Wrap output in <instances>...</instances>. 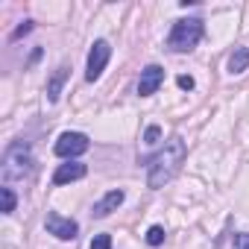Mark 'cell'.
Listing matches in <instances>:
<instances>
[{
    "label": "cell",
    "instance_id": "obj_10",
    "mask_svg": "<svg viewBox=\"0 0 249 249\" xmlns=\"http://www.w3.org/2000/svg\"><path fill=\"white\" fill-rule=\"evenodd\" d=\"M65 79H68V65H59V68L53 71V76L47 79V100H50V103H56V100H59Z\"/></svg>",
    "mask_w": 249,
    "mask_h": 249
},
{
    "label": "cell",
    "instance_id": "obj_6",
    "mask_svg": "<svg viewBox=\"0 0 249 249\" xmlns=\"http://www.w3.org/2000/svg\"><path fill=\"white\" fill-rule=\"evenodd\" d=\"M44 226H47V231H50L53 237H59V240H73V237H76V231H79L76 220L62 217V214H56V211H50V214H47Z\"/></svg>",
    "mask_w": 249,
    "mask_h": 249
},
{
    "label": "cell",
    "instance_id": "obj_11",
    "mask_svg": "<svg viewBox=\"0 0 249 249\" xmlns=\"http://www.w3.org/2000/svg\"><path fill=\"white\" fill-rule=\"evenodd\" d=\"M249 68V47H234L229 56V73H243Z\"/></svg>",
    "mask_w": 249,
    "mask_h": 249
},
{
    "label": "cell",
    "instance_id": "obj_9",
    "mask_svg": "<svg viewBox=\"0 0 249 249\" xmlns=\"http://www.w3.org/2000/svg\"><path fill=\"white\" fill-rule=\"evenodd\" d=\"M123 199H126V194H123L120 188H117V191H108V194L94 205V211H91V214H94V217H108L111 211H117V208L123 205Z\"/></svg>",
    "mask_w": 249,
    "mask_h": 249
},
{
    "label": "cell",
    "instance_id": "obj_15",
    "mask_svg": "<svg viewBox=\"0 0 249 249\" xmlns=\"http://www.w3.org/2000/svg\"><path fill=\"white\" fill-rule=\"evenodd\" d=\"M91 249H111V237L108 234H97L91 240Z\"/></svg>",
    "mask_w": 249,
    "mask_h": 249
},
{
    "label": "cell",
    "instance_id": "obj_16",
    "mask_svg": "<svg viewBox=\"0 0 249 249\" xmlns=\"http://www.w3.org/2000/svg\"><path fill=\"white\" fill-rule=\"evenodd\" d=\"M27 33H33V21H24V24L12 33V41H18V38H21V36H27Z\"/></svg>",
    "mask_w": 249,
    "mask_h": 249
},
{
    "label": "cell",
    "instance_id": "obj_2",
    "mask_svg": "<svg viewBox=\"0 0 249 249\" xmlns=\"http://www.w3.org/2000/svg\"><path fill=\"white\" fill-rule=\"evenodd\" d=\"M0 170H3V179L6 182H21L27 179L33 170H36V159H33V150L27 141H15L6 147L3 153V164H0Z\"/></svg>",
    "mask_w": 249,
    "mask_h": 249
},
{
    "label": "cell",
    "instance_id": "obj_5",
    "mask_svg": "<svg viewBox=\"0 0 249 249\" xmlns=\"http://www.w3.org/2000/svg\"><path fill=\"white\" fill-rule=\"evenodd\" d=\"M88 147H91L88 135H82V132H62L53 150H56V156H62V159H76V156H82Z\"/></svg>",
    "mask_w": 249,
    "mask_h": 249
},
{
    "label": "cell",
    "instance_id": "obj_12",
    "mask_svg": "<svg viewBox=\"0 0 249 249\" xmlns=\"http://www.w3.org/2000/svg\"><path fill=\"white\" fill-rule=\"evenodd\" d=\"M0 196H3V214H12L15 211V194H12V188L6 185V188H0Z\"/></svg>",
    "mask_w": 249,
    "mask_h": 249
},
{
    "label": "cell",
    "instance_id": "obj_1",
    "mask_svg": "<svg viewBox=\"0 0 249 249\" xmlns=\"http://www.w3.org/2000/svg\"><path fill=\"white\" fill-rule=\"evenodd\" d=\"M185 156H188L185 141H182L179 135L167 138L164 147H161L153 159H147V185H150V188H164V185L179 173V167L185 164Z\"/></svg>",
    "mask_w": 249,
    "mask_h": 249
},
{
    "label": "cell",
    "instance_id": "obj_13",
    "mask_svg": "<svg viewBox=\"0 0 249 249\" xmlns=\"http://www.w3.org/2000/svg\"><path fill=\"white\" fill-rule=\"evenodd\" d=\"M147 243H150V246H161V243H164V229H161V226H150Z\"/></svg>",
    "mask_w": 249,
    "mask_h": 249
},
{
    "label": "cell",
    "instance_id": "obj_14",
    "mask_svg": "<svg viewBox=\"0 0 249 249\" xmlns=\"http://www.w3.org/2000/svg\"><path fill=\"white\" fill-rule=\"evenodd\" d=\"M159 138H161V129L159 126H147V132H144V144H159Z\"/></svg>",
    "mask_w": 249,
    "mask_h": 249
},
{
    "label": "cell",
    "instance_id": "obj_3",
    "mask_svg": "<svg viewBox=\"0 0 249 249\" xmlns=\"http://www.w3.org/2000/svg\"><path fill=\"white\" fill-rule=\"evenodd\" d=\"M199 38H202V21L199 18H182L173 24L170 36H167V47L173 53H188L199 44Z\"/></svg>",
    "mask_w": 249,
    "mask_h": 249
},
{
    "label": "cell",
    "instance_id": "obj_17",
    "mask_svg": "<svg viewBox=\"0 0 249 249\" xmlns=\"http://www.w3.org/2000/svg\"><path fill=\"white\" fill-rule=\"evenodd\" d=\"M179 88H185V91H191V88H194V76H188V73H182V76H179Z\"/></svg>",
    "mask_w": 249,
    "mask_h": 249
},
{
    "label": "cell",
    "instance_id": "obj_7",
    "mask_svg": "<svg viewBox=\"0 0 249 249\" xmlns=\"http://www.w3.org/2000/svg\"><path fill=\"white\" fill-rule=\"evenodd\" d=\"M161 82H164V68H161V65H147V68L141 71L138 94H141V97H150V94H156V91L161 88Z\"/></svg>",
    "mask_w": 249,
    "mask_h": 249
},
{
    "label": "cell",
    "instance_id": "obj_8",
    "mask_svg": "<svg viewBox=\"0 0 249 249\" xmlns=\"http://www.w3.org/2000/svg\"><path fill=\"white\" fill-rule=\"evenodd\" d=\"M88 173V167L82 164V161H68V164H59L56 167V173H53V182L56 185H68V182H76V179H82Z\"/></svg>",
    "mask_w": 249,
    "mask_h": 249
},
{
    "label": "cell",
    "instance_id": "obj_18",
    "mask_svg": "<svg viewBox=\"0 0 249 249\" xmlns=\"http://www.w3.org/2000/svg\"><path fill=\"white\" fill-rule=\"evenodd\" d=\"M237 249H249V234H237Z\"/></svg>",
    "mask_w": 249,
    "mask_h": 249
},
{
    "label": "cell",
    "instance_id": "obj_4",
    "mask_svg": "<svg viewBox=\"0 0 249 249\" xmlns=\"http://www.w3.org/2000/svg\"><path fill=\"white\" fill-rule=\"evenodd\" d=\"M108 59H111V44L108 41H94V47H91V53H88V68H85V79L88 82H97L100 76H103V71H106V65H108Z\"/></svg>",
    "mask_w": 249,
    "mask_h": 249
}]
</instances>
